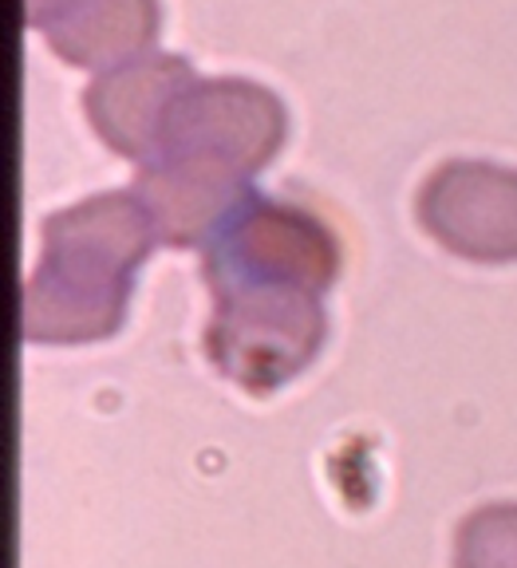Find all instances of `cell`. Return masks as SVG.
Masks as SVG:
<instances>
[{"label":"cell","mask_w":517,"mask_h":568,"mask_svg":"<svg viewBox=\"0 0 517 568\" xmlns=\"http://www.w3.org/2000/svg\"><path fill=\"white\" fill-rule=\"evenodd\" d=\"M344 248L328 222L293 202L253 194L202 248L210 293L233 288H304L324 296L336 284Z\"/></svg>","instance_id":"1"},{"label":"cell","mask_w":517,"mask_h":568,"mask_svg":"<svg viewBox=\"0 0 517 568\" xmlns=\"http://www.w3.org/2000/svg\"><path fill=\"white\" fill-rule=\"evenodd\" d=\"M328 336V316L304 288H233L214 296L205 324L210 364L250 395L293 383L313 364Z\"/></svg>","instance_id":"2"},{"label":"cell","mask_w":517,"mask_h":568,"mask_svg":"<svg viewBox=\"0 0 517 568\" xmlns=\"http://www.w3.org/2000/svg\"><path fill=\"white\" fill-rule=\"evenodd\" d=\"M285 131V106L268 88L250 80H197L170 106L159 154H205L253 178L277 159Z\"/></svg>","instance_id":"3"},{"label":"cell","mask_w":517,"mask_h":568,"mask_svg":"<svg viewBox=\"0 0 517 568\" xmlns=\"http://www.w3.org/2000/svg\"><path fill=\"white\" fill-rule=\"evenodd\" d=\"M40 265L60 281L131 293L134 273L159 245V233L139 194H95L52 213L40 230Z\"/></svg>","instance_id":"4"},{"label":"cell","mask_w":517,"mask_h":568,"mask_svg":"<svg viewBox=\"0 0 517 568\" xmlns=\"http://www.w3.org/2000/svg\"><path fill=\"white\" fill-rule=\"evenodd\" d=\"M419 225L446 253L478 265L517 261V170L481 159H450L423 182Z\"/></svg>","instance_id":"5"},{"label":"cell","mask_w":517,"mask_h":568,"mask_svg":"<svg viewBox=\"0 0 517 568\" xmlns=\"http://www.w3.org/2000/svg\"><path fill=\"white\" fill-rule=\"evenodd\" d=\"M134 194L146 205L162 245L205 248L257 190L250 174L205 154H159L134 174Z\"/></svg>","instance_id":"6"},{"label":"cell","mask_w":517,"mask_h":568,"mask_svg":"<svg viewBox=\"0 0 517 568\" xmlns=\"http://www.w3.org/2000/svg\"><path fill=\"white\" fill-rule=\"evenodd\" d=\"M194 83L197 75L190 60L146 52L131 63L99 71V80L83 91V111L111 151L143 166L159 154L170 106Z\"/></svg>","instance_id":"7"},{"label":"cell","mask_w":517,"mask_h":568,"mask_svg":"<svg viewBox=\"0 0 517 568\" xmlns=\"http://www.w3.org/2000/svg\"><path fill=\"white\" fill-rule=\"evenodd\" d=\"M40 32L63 63L111 71L154 48L159 0H68L40 24Z\"/></svg>","instance_id":"8"},{"label":"cell","mask_w":517,"mask_h":568,"mask_svg":"<svg viewBox=\"0 0 517 568\" xmlns=\"http://www.w3.org/2000/svg\"><path fill=\"white\" fill-rule=\"evenodd\" d=\"M131 293H108L32 268L20 288V339L28 344H95L123 328Z\"/></svg>","instance_id":"9"},{"label":"cell","mask_w":517,"mask_h":568,"mask_svg":"<svg viewBox=\"0 0 517 568\" xmlns=\"http://www.w3.org/2000/svg\"><path fill=\"white\" fill-rule=\"evenodd\" d=\"M455 568H517V501H490L458 521Z\"/></svg>","instance_id":"10"},{"label":"cell","mask_w":517,"mask_h":568,"mask_svg":"<svg viewBox=\"0 0 517 568\" xmlns=\"http://www.w3.org/2000/svg\"><path fill=\"white\" fill-rule=\"evenodd\" d=\"M68 0H24V17H28V24L32 28H40L48 17H52L55 9H63Z\"/></svg>","instance_id":"11"}]
</instances>
